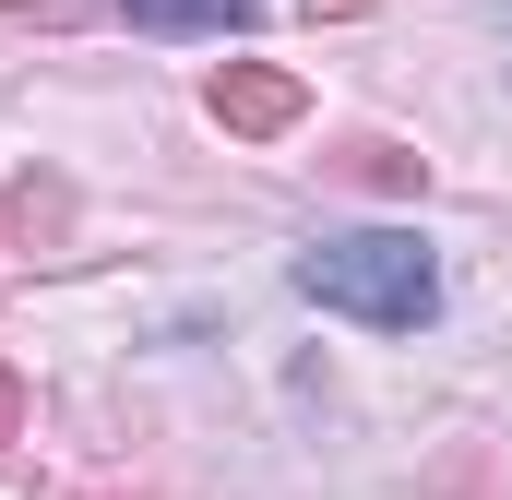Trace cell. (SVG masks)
<instances>
[{"label":"cell","mask_w":512,"mask_h":500,"mask_svg":"<svg viewBox=\"0 0 512 500\" xmlns=\"http://www.w3.org/2000/svg\"><path fill=\"white\" fill-rule=\"evenodd\" d=\"M298 298L370 322V334H417L441 310V262L417 227H346V239H310L298 250Z\"/></svg>","instance_id":"obj_1"},{"label":"cell","mask_w":512,"mask_h":500,"mask_svg":"<svg viewBox=\"0 0 512 500\" xmlns=\"http://www.w3.org/2000/svg\"><path fill=\"white\" fill-rule=\"evenodd\" d=\"M203 108H215V131H239V143H274V131L310 120V84L274 72V60H227V72L203 84Z\"/></svg>","instance_id":"obj_2"},{"label":"cell","mask_w":512,"mask_h":500,"mask_svg":"<svg viewBox=\"0 0 512 500\" xmlns=\"http://www.w3.org/2000/svg\"><path fill=\"white\" fill-rule=\"evenodd\" d=\"M0 227H12V250H60V227H72V179H12V191H0Z\"/></svg>","instance_id":"obj_3"},{"label":"cell","mask_w":512,"mask_h":500,"mask_svg":"<svg viewBox=\"0 0 512 500\" xmlns=\"http://www.w3.org/2000/svg\"><path fill=\"white\" fill-rule=\"evenodd\" d=\"M120 12L143 24V36H239L262 0H120Z\"/></svg>","instance_id":"obj_4"},{"label":"cell","mask_w":512,"mask_h":500,"mask_svg":"<svg viewBox=\"0 0 512 500\" xmlns=\"http://www.w3.org/2000/svg\"><path fill=\"white\" fill-rule=\"evenodd\" d=\"M346 179H370V191H417L429 167H417L405 143H382V131H358V143H346Z\"/></svg>","instance_id":"obj_5"},{"label":"cell","mask_w":512,"mask_h":500,"mask_svg":"<svg viewBox=\"0 0 512 500\" xmlns=\"http://www.w3.org/2000/svg\"><path fill=\"white\" fill-rule=\"evenodd\" d=\"M12 441H24V370L0 358V465H12Z\"/></svg>","instance_id":"obj_6"},{"label":"cell","mask_w":512,"mask_h":500,"mask_svg":"<svg viewBox=\"0 0 512 500\" xmlns=\"http://www.w3.org/2000/svg\"><path fill=\"white\" fill-rule=\"evenodd\" d=\"M310 12H334V24H346V12H370V0H310Z\"/></svg>","instance_id":"obj_7"}]
</instances>
